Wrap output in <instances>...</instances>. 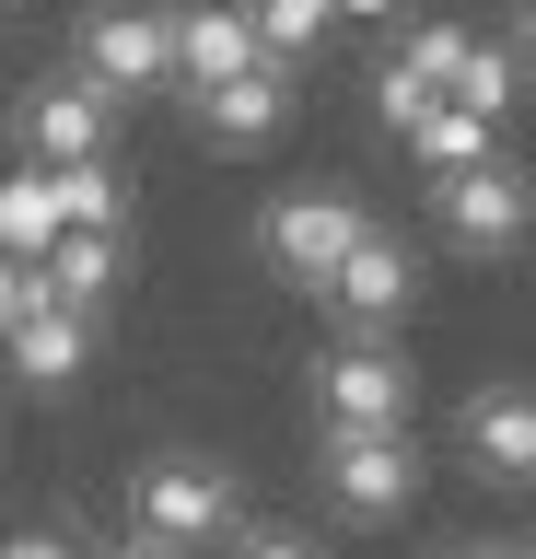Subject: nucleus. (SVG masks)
Here are the masks:
<instances>
[{"mask_svg": "<svg viewBox=\"0 0 536 559\" xmlns=\"http://www.w3.org/2000/svg\"><path fill=\"white\" fill-rule=\"evenodd\" d=\"M443 94H455V105H478V117H513V59L466 35V59H455V82H443Z\"/></svg>", "mask_w": 536, "mask_h": 559, "instance_id": "a211bd4d", "label": "nucleus"}, {"mask_svg": "<svg viewBox=\"0 0 536 559\" xmlns=\"http://www.w3.org/2000/svg\"><path fill=\"white\" fill-rule=\"evenodd\" d=\"M408 361H396L385 338H350V349H326V373H315V408L326 431H408Z\"/></svg>", "mask_w": 536, "mask_h": 559, "instance_id": "423d86ee", "label": "nucleus"}, {"mask_svg": "<svg viewBox=\"0 0 536 559\" xmlns=\"http://www.w3.org/2000/svg\"><path fill=\"white\" fill-rule=\"evenodd\" d=\"M36 269H47V292H59V304H106L117 292V234H94V222H59V234L36 245Z\"/></svg>", "mask_w": 536, "mask_h": 559, "instance_id": "ddd939ff", "label": "nucleus"}, {"mask_svg": "<svg viewBox=\"0 0 536 559\" xmlns=\"http://www.w3.org/2000/svg\"><path fill=\"white\" fill-rule=\"evenodd\" d=\"M490 559H525V548H490Z\"/></svg>", "mask_w": 536, "mask_h": 559, "instance_id": "bb28decb", "label": "nucleus"}, {"mask_svg": "<svg viewBox=\"0 0 536 559\" xmlns=\"http://www.w3.org/2000/svg\"><path fill=\"white\" fill-rule=\"evenodd\" d=\"M443 234H455L466 257H513V245H525V175L501 164V152L455 164L443 175Z\"/></svg>", "mask_w": 536, "mask_h": 559, "instance_id": "6e6552de", "label": "nucleus"}, {"mask_svg": "<svg viewBox=\"0 0 536 559\" xmlns=\"http://www.w3.org/2000/svg\"><path fill=\"white\" fill-rule=\"evenodd\" d=\"M0 559H82L59 524H24V536H0Z\"/></svg>", "mask_w": 536, "mask_h": 559, "instance_id": "5701e85b", "label": "nucleus"}, {"mask_svg": "<svg viewBox=\"0 0 536 559\" xmlns=\"http://www.w3.org/2000/svg\"><path fill=\"white\" fill-rule=\"evenodd\" d=\"M234 559H326V548L291 536V524H257V536H234Z\"/></svg>", "mask_w": 536, "mask_h": 559, "instance_id": "4be33fe9", "label": "nucleus"}, {"mask_svg": "<svg viewBox=\"0 0 536 559\" xmlns=\"http://www.w3.org/2000/svg\"><path fill=\"white\" fill-rule=\"evenodd\" d=\"M326 501L350 524H396L420 501V443L408 431H326Z\"/></svg>", "mask_w": 536, "mask_h": 559, "instance_id": "f03ea898", "label": "nucleus"}, {"mask_svg": "<svg viewBox=\"0 0 536 559\" xmlns=\"http://www.w3.org/2000/svg\"><path fill=\"white\" fill-rule=\"evenodd\" d=\"M466 454H478L490 478H525L536 466V396L525 384H490V396L466 408Z\"/></svg>", "mask_w": 536, "mask_h": 559, "instance_id": "f8f14e48", "label": "nucleus"}, {"mask_svg": "<svg viewBox=\"0 0 536 559\" xmlns=\"http://www.w3.org/2000/svg\"><path fill=\"white\" fill-rule=\"evenodd\" d=\"M47 199H59V222H94V234H117V164H106V152L47 164Z\"/></svg>", "mask_w": 536, "mask_h": 559, "instance_id": "2eb2a0df", "label": "nucleus"}, {"mask_svg": "<svg viewBox=\"0 0 536 559\" xmlns=\"http://www.w3.org/2000/svg\"><path fill=\"white\" fill-rule=\"evenodd\" d=\"M246 35H257V59H303L326 35V0H246Z\"/></svg>", "mask_w": 536, "mask_h": 559, "instance_id": "f3484780", "label": "nucleus"}, {"mask_svg": "<svg viewBox=\"0 0 536 559\" xmlns=\"http://www.w3.org/2000/svg\"><path fill=\"white\" fill-rule=\"evenodd\" d=\"M315 292H326V304H338V314H350L361 338H385L396 314L420 304V257H408V245H396V234H373V222H361V234L338 245V269H326Z\"/></svg>", "mask_w": 536, "mask_h": 559, "instance_id": "39448f33", "label": "nucleus"}, {"mask_svg": "<svg viewBox=\"0 0 536 559\" xmlns=\"http://www.w3.org/2000/svg\"><path fill=\"white\" fill-rule=\"evenodd\" d=\"M36 304H59V292H47V269L0 245V326H12V314H36Z\"/></svg>", "mask_w": 536, "mask_h": 559, "instance_id": "aec40b11", "label": "nucleus"}, {"mask_svg": "<svg viewBox=\"0 0 536 559\" xmlns=\"http://www.w3.org/2000/svg\"><path fill=\"white\" fill-rule=\"evenodd\" d=\"M82 82H106L117 105L164 94V82H176V35H164V12H152V0H106V12L82 24Z\"/></svg>", "mask_w": 536, "mask_h": 559, "instance_id": "20e7f679", "label": "nucleus"}, {"mask_svg": "<svg viewBox=\"0 0 536 559\" xmlns=\"http://www.w3.org/2000/svg\"><path fill=\"white\" fill-rule=\"evenodd\" d=\"M129 524L152 559H199L211 536H234V466L222 454H152L129 478Z\"/></svg>", "mask_w": 536, "mask_h": 559, "instance_id": "f257e3e1", "label": "nucleus"}, {"mask_svg": "<svg viewBox=\"0 0 536 559\" xmlns=\"http://www.w3.org/2000/svg\"><path fill=\"white\" fill-rule=\"evenodd\" d=\"M373 105H385V129H408V117L431 105V82H420L408 59H385V82H373Z\"/></svg>", "mask_w": 536, "mask_h": 559, "instance_id": "412c9836", "label": "nucleus"}, {"mask_svg": "<svg viewBox=\"0 0 536 559\" xmlns=\"http://www.w3.org/2000/svg\"><path fill=\"white\" fill-rule=\"evenodd\" d=\"M47 234H59V199H47V164L0 175V245H12V257H36Z\"/></svg>", "mask_w": 536, "mask_h": 559, "instance_id": "dca6fc26", "label": "nucleus"}, {"mask_svg": "<svg viewBox=\"0 0 536 559\" xmlns=\"http://www.w3.org/2000/svg\"><path fill=\"white\" fill-rule=\"evenodd\" d=\"M361 222H373V210H361L350 187H281V199H269V222H257V245H269V269H281V280H303V292H315Z\"/></svg>", "mask_w": 536, "mask_h": 559, "instance_id": "7ed1b4c3", "label": "nucleus"}, {"mask_svg": "<svg viewBox=\"0 0 536 559\" xmlns=\"http://www.w3.org/2000/svg\"><path fill=\"white\" fill-rule=\"evenodd\" d=\"M164 35H176V82H187V94L257 59V35H246V0H199V12H164Z\"/></svg>", "mask_w": 536, "mask_h": 559, "instance_id": "9b49d317", "label": "nucleus"}, {"mask_svg": "<svg viewBox=\"0 0 536 559\" xmlns=\"http://www.w3.org/2000/svg\"><path fill=\"white\" fill-rule=\"evenodd\" d=\"M396 140H408V152H420L431 175H455V164H478V152L501 140V117H478V105H455V94H431V105H420V117H408Z\"/></svg>", "mask_w": 536, "mask_h": 559, "instance_id": "4468645a", "label": "nucleus"}, {"mask_svg": "<svg viewBox=\"0 0 536 559\" xmlns=\"http://www.w3.org/2000/svg\"><path fill=\"white\" fill-rule=\"evenodd\" d=\"M106 559H152V548H141V536H129V548H106Z\"/></svg>", "mask_w": 536, "mask_h": 559, "instance_id": "393cba45", "label": "nucleus"}, {"mask_svg": "<svg viewBox=\"0 0 536 559\" xmlns=\"http://www.w3.org/2000/svg\"><path fill=\"white\" fill-rule=\"evenodd\" d=\"M455 59H466V24H420V35H408V70H420L431 94L455 82Z\"/></svg>", "mask_w": 536, "mask_h": 559, "instance_id": "6ab92c4d", "label": "nucleus"}, {"mask_svg": "<svg viewBox=\"0 0 536 559\" xmlns=\"http://www.w3.org/2000/svg\"><path fill=\"white\" fill-rule=\"evenodd\" d=\"M443 559H490V548H443Z\"/></svg>", "mask_w": 536, "mask_h": 559, "instance_id": "a878e982", "label": "nucleus"}, {"mask_svg": "<svg viewBox=\"0 0 536 559\" xmlns=\"http://www.w3.org/2000/svg\"><path fill=\"white\" fill-rule=\"evenodd\" d=\"M0 349H12V384L59 396V384H82V361H94V314L82 304H36V314L0 326Z\"/></svg>", "mask_w": 536, "mask_h": 559, "instance_id": "9d476101", "label": "nucleus"}, {"mask_svg": "<svg viewBox=\"0 0 536 559\" xmlns=\"http://www.w3.org/2000/svg\"><path fill=\"white\" fill-rule=\"evenodd\" d=\"M199 129H211V152H269L291 129V59H246L199 82Z\"/></svg>", "mask_w": 536, "mask_h": 559, "instance_id": "0eeeda50", "label": "nucleus"}, {"mask_svg": "<svg viewBox=\"0 0 536 559\" xmlns=\"http://www.w3.org/2000/svg\"><path fill=\"white\" fill-rule=\"evenodd\" d=\"M117 140V94L106 82H47V94H24V152H36V164H71V152H106Z\"/></svg>", "mask_w": 536, "mask_h": 559, "instance_id": "1a4fd4ad", "label": "nucleus"}, {"mask_svg": "<svg viewBox=\"0 0 536 559\" xmlns=\"http://www.w3.org/2000/svg\"><path fill=\"white\" fill-rule=\"evenodd\" d=\"M326 12H385V0H326Z\"/></svg>", "mask_w": 536, "mask_h": 559, "instance_id": "b1692460", "label": "nucleus"}]
</instances>
